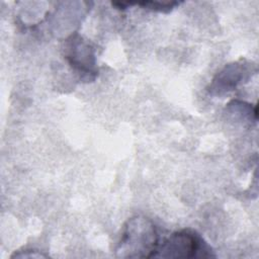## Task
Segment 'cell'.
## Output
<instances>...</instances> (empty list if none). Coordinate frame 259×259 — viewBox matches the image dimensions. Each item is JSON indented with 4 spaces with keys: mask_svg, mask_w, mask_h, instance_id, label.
Segmentation results:
<instances>
[{
    "mask_svg": "<svg viewBox=\"0 0 259 259\" xmlns=\"http://www.w3.org/2000/svg\"><path fill=\"white\" fill-rule=\"evenodd\" d=\"M65 58L70 66L86 81H93L98 73L95 52L92 46L78 33L65 41Z\"/></svg>",
    "mask_w": 259,
    "mask_h": 259,
    "instance_id": "3",
    "label": "cell"
},
{
    "mask_svg": "<svg viewBox=\"0 0 259 259\" xmlns=\"http://www.w3.org/2000/svg\"><path fill=\"white\" fill-rule=\"evenodd\" d=\"M48 255L44 254L40 251L32 250V249H25L22 251L14 252L10 258H47Z\"/></svg>",
    "mask_w": 259,
    "mask_h": 259,
    "instance_id": "7",
    "label": "cell"
},
{
    "mask_svg": "<svg viewBox=\"0 0 259 259\" xmlns=\"http://www.w3.org/2000/svg\"><path fill=\"white\" fill-rule=\"evenodd\" d=\"M253 73V65L246 61H237L226 65L211 80L207 87L211 95H224L233 91Z\"/></svg>",
    "mask_w": 259,
    "mask_h": 259,
    "instance_id": "4",
    "label": "cell"
},
{
    "mask_svg": "<svg viewBox=\"0 0 259 259\" xmlns=\"http://www.w3.org/2000/svg\"><path fill=\"white\" fill-rule=\"evenodd\" d=\"M215 257L211 248L195 231L184 229L174 232L162 243L153 258H210Z\"/></svg>",
    "mask_w": 259,
    "mask_h": 259,
    "instance_id": "2",
    "label": "cell"
},
{
    "mask_svg": "<svg viewBox=\"0 0 259 259\" xmlns=\"http://www.w3.org/2000/svg\"><path fill=\"white\" fill-rule=\"evenodd\" d=\"M227 110L231 114L238 116L240 120L251 122V120L257 119V108L252 107L251 104L241 101V100H232L227 105Z\"/></svg>",
    "mask_w": 259,
    "mask_h": 259,
    "instance_id": "5",
    "label": "cell"
},
{
    "mask_svg": "<svg viewBox=\"0 0 259 259\" xmlns=\"http://www.w3.org/2000/svg\"><path fill=\"white\" fill-rule=\"evenodd\" d=\"M160 243L154 223L143 215L128 219L115 248L117 258H153Z\"/></svg>",
    "mask_w": 259,
    "mask_h": 259,
    "instance_id": "1",
    "label": "cell"
},
{
    "mask_svg": "<svg viewBox=\"0 0 259 259\" xmlns=\"http://www.w3.org/2000/svg\"><path fill=\"white\" fill-rule=\"evenodd\" d=\"M138 5L151 9L154 11H159V12H169L171 11L175 6L179 5V2L172 1V2H159V1H145V2H139L137 3Z\"/></svg>",
    "mask_w": 259,
    "mask_h": 259,
    "instance_id": "6",
    "label": "cell"
}]
</instances>
